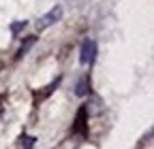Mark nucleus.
Segmentation results:
<instances>
[{"instance_id": "obj_7", "label": "nucleus", "mask_w": 154, "mask_h": 149, "mask_svg": "<svg viewBox=\"0 0 154 149\" xmlns=\"http://www.w3.org/2000/svg\"><path fill=\"white\" fill-rule=\"evenodd\" d=\"M26 28V22H15V24H11V32L13 34H17L19 30H24Z\"/></svg>"}, {"instance_id": "obj_8", "label": "nucleus", "mask_w": 154, "mask_h": 149, "mask_svg": "<svg viewBox=\"0 0 154 149\" xmlns=\"http://www.w3.org/2000/svg\"><path fill=\"white\" fill-rule=\"evenodd\" d=\"M32 45H34V39H30V41H28V43H26V45H24L22 49H19V53H17V55H19V58H22V55H26V51H28V49H30Z\"/></svg>"}, {"instance_id": "obj_3", "label": "nucleus", "mask_w": 154, "mask_h": 149, "mask_svg": "<svg viewBox=\"0 0 154 149\" xmlns=\"http://www.w3.org/2000/svg\"><path fill=\"white\" fill-rule=\"evenodd\" d=\"M84 111H86V115H96V113H101V111H103V100H101L99 96H92V98L88 100V104L84 107Z\"/></svg>"}, {"instance_id": "obj_1", "label": "nucleus", "mask_w": 154, "mask_h": 149, "mask_svg": "<svg viewBox=\"0 0 154 149\" xmlns=\"http://www.w3.org/2000/svg\"><path fill=\"white\" fill-rule=\"evenodd\" d=\"M62 15H64V9L60 7V4H56V7H51L45 15H41L38 17V22H36V30H47L49 26H54V24H58L62 19Z\"/></svg>"}, {"instance_id": "obj_6", "label": "nucleus", "mask_w": 154, "mask_h": 149, "mask_svg": "<svg viewBox=\"0 0 154 149\" xmlns=\"http://www.w3.org/2000/svg\"><path fill=\"white\" fill-rule=\"evenodd\" d=\"M22 147L24 149H32L34 147V136H22Z\"/></svg>"}, {"instance_id": "obj_5", "label": "nucleus", "mask_w": 154, "mask_h": 149, "mask_svg": "<svg viewBox=\"0 0 154 149\" xmlns=\"http://www.w3.org/2000/svg\"><path fill=\"white\" fill-rule=\"evenodd\" d=\"M75 132H82V134H86V111H84V107L79 109V113H77V121H75Z\"/></svg>"}, {"instance_id": "obj_2", "label": "nucleus", "mask_w": 154, "mask_h": 149, "mask_svg": "<svg viewBox=\"0 0 154 149\" xmlns=\"http://www.w3.org/2000/svg\"><path fill=\"white\" fill-rule=\"evenodd\" d=\"M94 58H96V43L92 39H86L82 43V55H79V60H82V64H92Z\"/></svg>"}, {"instance_id": "obj_4", "label": "nucleus", "mask_w": 154, "mask_h": 149, "mask_svg": "<svg viewBox=\"0 0 154 149\" xmlns=\"http://www.w3.org/2000/svg\"><path fill=\"white\" fill-rule=\"evenodd\" d=\"M75 94L77 96H88L90 94V79L88 77H82L75 85Z\"/></svg>"}]
</instances>
